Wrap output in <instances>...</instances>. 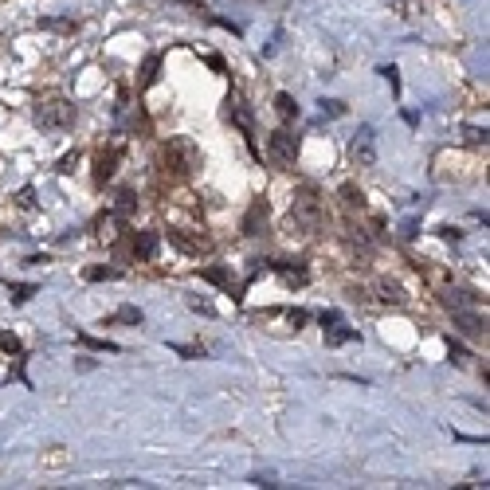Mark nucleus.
I'll return each mask as SVG.
<instances>
[{
  "label": "nucleus",
  "mask_w": 490,
  "mask_h": 490,
  "mask_svg": "<svg viewBox=\"0 0 490 490\" xmlns=\"http://www.w3.org/2000/svg\"><path fill=\"white\" fill-rule=\"evenodd\" d=\"M157 169L169 184H181L200 169V153H196V146L188 137H169L157 153Z\"/></svg>",
  "instance_id": "f257e3e1"
},
{
  "label": "nucleus",
  "mask_w": 490,
  "mask_h": 490,
  "mask_svg": "<svg viewBox=\"0 0 490 490\" xmlns=\"http://www.w3.org/2000/svg\"><path fill=\"white\" fill-rule=\"evenodd\" d=\"M322 224H326V204L318 200V193L314 188H298L294 193V208H291V228H298V232H318Z\"/></svg>",
  "instance_id": "f03ea898"
},
{
  "label": "nucleus",
  "mask_w": 490,
  "mask_h": 490,
  "mask_svg": "<svg viewBox=\"0 0 490 490\" xmlns=\"http://www.w3.org/2000/svg\"><path fill=\"white\" fill-rule=\"evenodd\" d=\"M157 247H161V235L157 232H130L122 244H114V255L118 259H141V263H153L157 259Z\"/></svg>",
  "instance_id": "7ed1b4c3"
},
{
  "label": "nucleus",
  "mask_w": 490,
  "mask_h": 490,
  "mask_svg": "<svg viewBox=\"0 0 490 490\" xmlns=\"http://www.w3.org/2000/svg\"><path fill=\"white\" fill-rule=\"evenodd\" d=\"M294 157H298V141L291 137V130H275L267 137V161L275 169H291Z\"/></svg>",
  "instance_id": "20e7f679"
},
{
  "label": "nucleus",
  "mask_w": 490,
  "mask_h": 490,
  "mask_svg": "<svg viewBox=\"0 0 490 490\" xmlns=\"http://www.w3.org/2000/svg\"><path fill=\"white\" fill-rule=\"evenodd\" d=\"M36 122L43 130H67V126H75V106L63 102V98H51V102H43L36 110Z\"/></svg>",
  "instance_id": "39448f33"
},
{
  "label": "nucleus",
  "mask_w": 490,
  "mask_h": 490,
  "mask_svg": "<svg viewBox=\"0 0 490 490\" xmlns=\"http://www.w3.org/2000/svg\"><path fill=\"white\" fill-rule=\"evenodd\" d=\"M169 244H177L184 255H208L212 251V235L196 232V228H169Z\"/></svg>",
  "instance_id": "423d86ee"
},
{
  "label": "nucleus",
  "mask_w": 490,
  "mask_h": 490,
  "mask_svg": "<svg viewBox=\"0 0 490 490\" xmlns=\"http://www.w3.org/2000/svg\"><path fill=\"white\" fill-rule=\"evenodd\" d=\"M228 118H232V122L244 130V137H247V146H251V153H255V157H263V153H259V146H255V122H251V110H247L244 95H232V98H228Z\"/></svg>",
  "instance_id": "0eeeda50"
},
{
  "label": "nucleus",
  "mask_w": 490,
  "mask_h": 490,
  "mask_svg": "<svg viewBox=\"0 0 490 490\" xmlns=\"http://www.w3.org/2000/svg\"><path fill=\"white\" fill-rule=\"evenodd\" d=\"M118 161H122V141H114L110 149H98V157H95V184L114 181V173H118Z\"/></svg>",
  "instance_id": "6e6552de"
},
{
  "label": "nucleus",
  "mask_w": 490,
  "mask_h": 490,
  "mask_svg": "<svg viewBox=\"0 0 490 490\" xmlns=\"http://www.w3.org/2000/svg\"><path fill=\"white\" fill-rule=\"evenodd\" d=\"M267 220H271V204L267 200H251V208L244 216V235H263L267 232Z\"/></svg>",
  "instance_id": "1a4fd4ad"
},
{
  "label": "nucleus",
  "mask_w": 490,
  "mask_h": 490,
  "mask_svg": "<svg viewBox=\"0 0 490 490\" xmlns=\"http://www.w3.org/2000/svg\"><path fill=\"white\" fill-rule=\"evenodd\" d=\"M271 267L282 275L286 286H306V282H310V271L302 267V263H294V259H271Z\"/></svg>",
  "instance_id": "9d476101"
},
{
  "label": "nucleus",
  "mask_w": 490,
  "mask_h": 490,
  "mask_svg": "<svg viewBox=\"0 0 490 490\" xmlns=\"http://www.w3.org/2000/svg\"><path fill=\"white\" fill-rule=\"evenodd\" d=\"M377 298L384 302V306H408V294L396 279H380L377 282Z\"/></svg>",
  "instance_id": "9b49d317"
},
{
  "label": "nucleus",
  "mask_w": 490,
  "mask_h": 490,
  "mask_svg": "<svg viewBox=\"0 0 490 490\" xmlns=\"http://www.w3.org/2000/svg\"><path fill=\"white\" fill-rule=\"evenodd\" d=\"M353 161L361 169H373V165H377V149H373V134H369V130L353 141Z\"/></svg>",
  "instance_id": "f8f14e48"
},
{
  "label": "nucleus",
  "mask_w": 490,
  "mask_h": 490,
  "mask_svg": "<svg viewBox=\"0 0 490 490\" xmlns=\"http://www.w3.org/2000/svg\"><path fill=\"white\" fill-rule=\"evenodd\" d=\"M322 330H326V345H333V349H337V345H349V342H361V333L349 330V326H337V322H326Z\"/></svg>",
  "instance_id": "ddd939ff"
},
{
  "label": "nucleus",
  "mask_w": 490,
  "mask_h": 490,
  "mask_svg": "<svg viewBox=\"0 0 490 490\" xmlns=\"http://www.w3.org/2000/svg\"><path fill=\"white\" fill-rule=\"evenodd\" d=\"M342 204L349 212H357V216H365V193H361V188H357V184H342Z\"/></svg>",
  "instance_id": "4468645a"
},
{
  "label": "nucleus",
  "mask_w": 490,
  "mask_h": 490,
  "mask_svg": "<svg viewBox=\"0 0 490 490\" xmlns=\"http://www.w3.org/2000/svg\"><path fill=\"white\" fill-rule=\"evenodd\" d=\"M440 302H443L447 310H455V314H459V310H471V302H475V298H471V294H463V291L443 286V291H440Z\"/></svg>",
  "instance_id": "2eb2a0df"
},
{
  "label": "nucleus",
  "mask_w": 490,
  "mask_h": 490,
  "mask_svg": "<svg viewBox=\"0 0 490 490\" xmlns=\"http://www.w3.org/2000/svg\"><path fill=\"white\" fill-rule=\"evenodd\" d=\"M161 79V55H149L146 63H141V79H137V90H149V86Z\"/></svg>",
  "instance_id": "dca6fc26"
},
{
  "label": "nucleus",
  "mask_w": 490,
  "mask_h": 490,
  "mask_svg": "<svg viewBox=\"0 0 490 490\" xmlns=\"http://www.w3.org/2000/svg\"><path fill=\"white\" fill-rule=\"evenodd\" d=\"M200 279L212 282V286H220V291H232V275H228V267H200Z\"/></svg>",
  "instance_id": "f3484780"
},
{
  "label": "nucleus",
  "mask_w": 490,
  "mask_h": 490,
  "mask_svg": "<svg viewBox=\"0 0 490 490\" xmlns=\"http://www.w3.org/2000/svg\"><path fill=\"white\" fill-rule=\"evenodd\" d=\"M75 342L83 349H95V353H118V345L106 342V337H90V333H75Z\"/></svg>",
  "instance_id": "a211bd4d"
},
{
  "label": "nucleus",
  "mask_w": 490,
  "mask_h": 490,
  "mask_svg": "<svg viewBox=\"0 0 490 490\" xmlns=\"http://www.w3.org/2000/svg\"><path fill=\"white\" fill-rule=\"evenodd\" d=\"M459 330L471 333V337H487V322L475 318V314H467V310H459Z\"/></svg>",
  "instance_id": "6ab92c4d"
},
{
  "label": "nucleus",
  "mask_w": 490,
  "mask_h": 490,
  "mask_svg": "<svg viewBox=\"0 0 490 490\" xmlns=\"http://www.w3.org/2000/svg\"><path fill=\"white\" fill-rule=\"evenodd\" d=\"M275 114H279L282 122H294L298 118V102L291 95H275Z\"/></svg>",
  "instance_id": "aec40b11"
},
{
  "label": "nucleus",
  "mask_w": 490,
  "mask_h": 490,
  "mask_svg": "<svg viewBox=\"0 0 490 490\" xmlns=\"http://www.w3.org/2000/svg\"><path fill=\"white\" fill-rule=\"evenodd\" d=\"M83 279L86 282H114V279H122V271L118 267H86Z\"/></svg>",
  "instance_id": "412c9836"
},
{
  "label": "nucleus",
  "mask_w": 490,
  "mask_h": 490,
  "mask_svg": "<svg viewBox=\"0 0 490 490\" xmlns=\"http://www.w3.org/2000/svg\"><path fill=\"white\" fill-rule=\"evenodd\" d=\"M114 322H126V326H141V310L137 306H122L114 318H106V326H114Z\"/></svg>",
  "instance_id": "4be33fe9"
},
{
  "label": "nucleus",
  "mask_w": 490,
  "mask_h": 490,
  "mask_svg": "<svg viewBox=\"0 0 490 490\" xmlns=\"http://www.w3.org/2000/svg\"><path fill=\"white\" fill-rule=\"evenodd\" d=\"M39 463H43V467H51V471H59V467H67L71 459H67V451H63V447H51V451L43 455Z\"/></svg>",
  "instance_id": "5701e85b"
},
{
  "label": "nucleus",
  "mask_w": 490,
  "mask_h": 490,
  "mask_svg": "<svg viewBox=\"0 0 490 490\" xmlns=\"http://www.w3.org/2000/svg\"><path fill=\"white\" fill-rule=\"evenodd\" d=\"M0 349H4V353H12V357H20V353H24V345H20V337H16V333H8V330H0Z\"/></svg>",
  "instance_id": "b1692460"
},
{
  "label": "nucleus",
  "mask_w": 490,
  "mask_h": 490,
  "mask_svg": "<svg viewBox=\"0 0 490 490\" xmlns=\"http://www.w3.org/2000/svg\"><path fill=\"white\" fill-rule=\"evenodd\" d=\"M137 208V200H134V193H122L118 196V204H114V212H118V216H130V212Z\"/></svg>",
  "instance_id": "393cba45"
},
{
  "label": "nucleus",
  "mask_w": 490,
  "mask_h": 490,
  "mask_svg": "<svg viewBox=\"0 0 490 490\" xmlns=\"http://www.w3.org/2000/svg\"><path fill=\"white\" fill-rule=\"evenodd\" d=\"M467 146H471V149H478V146H482V149H487V130H467Z\"/></svg>",
  "instance_id": "a878e982"
},
{
  "label": "nucleus",
  "mask_w": 490,
  "mask_h": 490,
  "mask_svg": "<svg viewBox=\"0 0 490 490\" xmlns=\"http://www.w3.org/2000/svg\"><path fill=\"white\" fill-rule=\"evenodd\" d=\"M16 204H20V208H36V188H20V193H16Z\"/></svg>",
  "instance_id": "bb28decb"
},
{
  "label": "nucleus",
  "mask_w": 490,
  "mask_h": 490,
  "mask_svg": "<svg viewBox=\"0 0 490 490\" xmlns=\"http://www.w3.org/2000/svg\"><path fill=\"white\" fill-rule=\"evenodd\" d=\"M181 357H188V361H196V357H204V345H173Z\"/></svg>",
  "instance_id": "cd10ccee"
},
{
  "label": "nucleus",
  "mask_w": 490,
  "mask_h": 490,
  "mask_svg": "<svg viewBox=\"0 0 490 490\" xmlns=\"http://www.w3.org/2000/svg\"><path fill=\"white\" fill-rule=\"evenodd\" d=\"M32 294H36V286H32V282H24V286H12V302H28Z\"/></svg>",
  "instance_id": "c85d7f7f"
},
{
  "label": "nucleus",
  "mask_w": 490,
  "mask_h": 490,
  "mask_svg": "<svg viewBox=\"0 0 490 490\" xmlns=\"http://www.w3.org/2000/svg\"><path fill=\"white\" fill-rule=\"evenodd\" d=\"M43 28H51V32H71L75 28V20H39Z\"/></svg>",
  "instance_id": "c756f323"
},
{
  "label": "nucleus",
  "mask_w": 490,
  "mask_h": 490,
  "mask_svg": "<svg viewBox=\"0 0 490 490\" xmlns=\"http://www.w3.org/2000/svg\"><path fill=\"white\" fill-rule=\"evenodd\" d=\"M173 4H184V8H193V12L208 16V4H204V0H173Z\"/></svg>",
  "instance_id": "7c9ffc66"
},
{
  "label": "nucleus",
  "mask_w": 490,
  "mask_h": 490,
  "mask_svg": "<svg viewBox=\"0 0 490 490\" xmlns=\"http://www.w3.org/2000/svg\"><path fill=\"white\" fill-rule=\"evenodd\" d=\"M204 63H208V67H212L216 75H228V63H224L220 55H204Z\"/></svg>",
  "instance_id": "2f4dec72"
},
{
  "label": "nucleus",
  "mask_w": 490,
  "mask_h": 490,
  "mask_svg": "<svg viewBox=\"0 0 490 490\" xmlns=\"http://www.w3.org/2000/svg\"><path fill=\"white\" fill-rule=\"evenodd\" d=\"M306 318H310L306 310H286V322H291L294 330H298V326H302V322H306Z\"/></svg>",
  "instance_id": "473e14b6"
}]
</instances>
